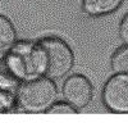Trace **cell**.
<instances>
[{
	"instance_id": "cell-1",
	"label": "cell",
	"mask_w": 128,
	"mask_h": 127,
	"mask_svg": "<svg viewBox=\"0 0 128 127\" xmlns=\"http://www.w3.org/2000/svg\"><path fill=\"white\" fill-rule=\"evenodd\" d=\"M34 63L38 76L60 78L73 68L74 54L70 46L58 36L42 37L34 42Z\"/></svg>"
},
{
	"instance_id": "cell-2",
	"label": "cell",
	"mask_w": 128,
	"mask_h": 127,
	"mask_svg": "<svg viewBox=\"0 0 128 127\" xmlns=\"http://www.w3.org/2000/svg\"><path fill=\"white\" fill-rule=\"evenodd\" d=\"M19 107L27 113H45L58 98V87L52 78L38 76L23 81L17 91Z\"/></svg>"
},
{
	"instance_id": "cell-3",
	"label": "cell",
	"mask_w": 128,
	"mask_h": 127,
	"mask_svg": "<svg viewBox=\"0 0 128 127\" xmlns=\"http://www.w3.org/2000/svg\"><path fill=\"white\" fill-rule=\"evenodd\" d=\"M34 42H16L4 57V64L20 81H30L38 77L34 63Z\"/></svg>"
},
{
	"instance_id": "cell-4",
	"label": "cell",
	"mask_w": 128,
	"mask_h": 127,
	"mask_svg": "<svg viewBox=\"0 0 128 127\" xmlns=\"http://www.w3.org/2000/svg\"><path fill=\"white\" fill-rule=\"evenodd\" d=\"M102 103L113 113H128V73H115L105 82Z\"/></svg>"
},
{
	"instance_id": "cell-5",
	"label": "cell",
	"mask_w": 128,
	"mask_h": 127,
	"mask_svg": "<svg viewBox=\"0 0 128 127\" xmlns=\"http://www.w3.org/2000/svg\"><path fill=\"white\" fill-rule=\"evenodd\" d=\"M62 94L66 101L74 108L82 109L87 107L94 96V86L87 77L82 75H72L64 81Z\"/></svg>"
},
{
	"instance_id": "cell-6",
	"label": "cell",
	"mask_w": 128,
	"mask_h": 127,
	"mask_svg": "<svg viewBox=\"0 0 128 127\" xmlns=\"http://www.w3.org/2000/svg\"><path fill=\"white\" fill-rule=\"evenodd\" d=\"M124 0H82L83 12L92 17L108 16L118 10Z\"/></svg>"
},
{
	"instance_id": "cell-7",
	"label": "cell",
	"mask_w": 128,
	"mask_h": 127,
	"mask_svg": "<svg viewBox=\"0 0 128 127\" xmlns=\"http://www.w3.org/2000/svg\"><path fill=\"white\" fill-rule=\"evenodd\" d=\"M17 37L16 28L10 19L0 14V59H4L8 50L12 48Z\"/></svg>"
},
{
	"instance_id": "cell-8",
	"label": "cell",
	"mask_w": 128,
	"mask_h": 127,
	"mask_svg": "<svg viewBox=\"0 0 128 127\" xmlns=\"http://www.w3.org/2000/svg\"><path fill=\"white\" fill-rule=\"evenodd\" d=\"M0 86L5 92L12 95H17L19 87V80L8 69L4 63L0 64Z\"/></svg>"
},
{
	"instance_id": "cell-9",
	"label": "cell",
	"mask_w": 128,
	"mask_h": 127,
	"mask_svg": "<svg viewBox=\"0 0 128 127\" xmlns=\"http://www.w3.org/2000/svg\"><path fill=\"white\" fill-rule=\"evenodd\" d=\"M110 66L114 73H128V45L124 44L113 53Z\"/></svg>"
},
{
	"instance_id": "cell-10",
	"label": "cell",
	"mask_w": 128,
	"mask_h": 127,
	"mask_svg": "<svg viewBox=\"0 0 128 127\" xmlns=\"http://www.w3.org/2000/svg\"><path fill=\"white\" fill-rule=\"evenodd\" d=\"M45 113L46 114H77L78 109L74 108L68 101L67 103H52Z\"/></svg>"
},
{
	"instance_id": "cell-11",
	"label": "cell",
	"mask_w": 128,
	"mask_h": 127,
	"mask_svg": "<svg viewBox=\"0 0 128 127\" xmlns=\"http://www.w3.org/2000/svg\"><path fill=\"white\" fill-rule=\"evenodd\" d=\"M14 96L16 95L8 94V92L0 95V113H10Z\"/></svg>"
},
{
	"instance_id": "cell-12",
	"label": "cell",
	"mask_w": 128,
	"mask_h": 127,
	"mask_svg": "<svg viewBox=\"0 0 128 127\" xmlns=\"http://www.w3.org/2000/svg\"><path fill=\"white\" fill-rule=\"evenodd\" d=\"M119 36L126 45H128V13L123 17L119 23Z\"/></svg>"
},
{
	"instance_id": "cell-13",
	"label": "cell",
	"mask_w": 128,
	"mask_h": 127,
	"mask_svg": "<svg viewBox=\"0 0 128 127\" xmlns=\"http://www.w3.org/2000/svg\"><path fill=\"white\" fill-rule=\"evenodd\" d=\"M2 94H5V91L2 89V86H0V95H2Z\"/></svg>"
},
{
	"instance_id": "cell-14",
	"label": "cell",
	"mask_w": 128,
	"mask_h": 127,
	"mask_svg": "<svg viewBox=\"0 0 128 127\" xmlns=\"http://www.w3.org/2000/svg\"><path fill=\"white\" fill-rule=\"evenodd\" d=\"M0 9H2V0H0Z\"/></svg>"
}]
</instances>
